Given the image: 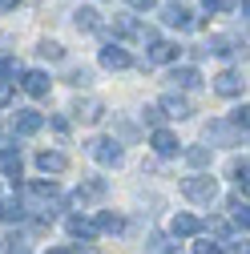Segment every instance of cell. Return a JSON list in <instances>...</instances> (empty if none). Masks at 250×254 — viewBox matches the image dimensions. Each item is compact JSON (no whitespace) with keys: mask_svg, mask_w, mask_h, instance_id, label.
I'll use <instances>...</instances> for the list:
<instances>
[{"mask_svg":"<svg viewBox=\"0 0 250 254\" xmlns=\"http://www.w3.org/2000/svg\"><path fill=\"white\" fill-rule=\"evenodd\" d=\"M182 194L190 198V202H198V206H210V202L218 198V182H214L210 174H198V178H186V182H182Z\"/></svg>","mask_w":250,"mask_h":254,"instance_id":"1","label":"cell"},{"mask_svg":"<svg viewBox=\"0 0 250 254\" xmlns=\"http://www.w3.org/2000/svg\"><path fill=\"white\" fill-rule=\"evenodd\" d=\"M89 153H93V162H97V166H121V162H125L121 141H113V137H97V141H89Z\"/></svg>","mask_w":250,"mask_h":254,"instance_id":"2","label":"cell"},{"mask_svg":"<svg viewBox=\"0 0 250 254\" xmlns=\"http://www.w3.org/2000/svg\"><path fill=\"white\" fill-rule=\"evenodd\" d=\"M238 129H234V125L230 121H210L206 125V141H214V145H238Z\"/></svg>","mask_w":250,"mask_h":254,"instance_id":"3","label":"cell"},{"mask_svg":"<svg viewBox=\"0 0 250 254\" xmlns=\"http://www.w3.org/2000/svg\"><path fill=\"white\" fill-rule=\"evenodd\" d=\"M41 125H45V117H41L37 109H16V113H12V133H24V137H28V133H37Z\"/></svg>","mask_w":250,"mask_h":254,"instance_id":"4","label":"cell"},{"mask_svg":"<svg viewBox=\"0 0 250 254\" xmlns=\"http://www.w3.org/2000/svg\"><path fill=\"white\" fill-rule=\"evenodd\" d=\"M133 65V57L125 53L121 45H105L101 49V69H113V73H121V69H129Z\"/></svg>","mask_w":250,"mask_h":254,"instance_id":"5","label":"cell"},{"mask_svg":"<svg viewBox=\"0 0 250 254\" xmlns=\"http://www.w3.org/2000/svg\"><path fill=\"white\" fill-rule=\"evenodd\" d=\"M20 89L28 93V97H49V73H41V69L20 73Z\"/></svg>","mask_w":250,"mask_h":254,"instance_id":"6","label":"cell"},{"mask_svg":"<svg viewBox=\"0 0 250 254\" xmlns=\"http://www.w3.org/2000/svg\"><path fill=\"white\" fill-rule=\"evenodd\" d=\"M37 170H41V174H65V170H69V157L57 153V149H41V153H37Z\"/></svg>","mask_w":250,"mask_h":254,"instance_id":"7","label":"cell"},{"mask_svg":"<svg viewBox=\"0 0 250 254\" xmlns=\"http://www.w3.org/2000/svg\"><path fill=\"white\" fill-rule=\"evenodd\" d=\"M170 85H174V89H198V85H202V73H198L194 65H182V69L174 65V69H170Z\"/></svg>","mask_w":250,"mask_h":254,"instance_id":"8","label":"cell"},{"mask_svg":"<svg viewBox=\"0 0 250 254\" xmlns=\"http://www.w3.org/2000/svg\"><path fill=\"white\" fill-rule=\"evenodd\" d=\"M162 117H174V121H186V117H190L194 109H190V101H186V97H178V93H170V97H162Z\"/></svg>","mask_w":250,"mask_h":254,"instance_id":"9","label":"cell"},{"mask_svg":"<svg viewBox=\"0 0 250 254\" xmlns=\"http://www.w3.org/2000/svg\"><path fill=\"white\" fill-rule=\"evenodd\" d=\"M65 230L77 238V246H81V242H93V238H97V226H93L89 218H81V214H73V218L65 222Z\"/></svg>","mask_w":250,"mask_h":254,"instance_id":"10","label":"cell"},{"mask_svg":"<svg viewBox=\"0 0 250 254\" xmlns=\"http://www.w3.org/2000/svg\"><path fill=\"white\" fill-rule=\"evenodd\" d=\"M77 121H85V125H97L101 117H105V105L101 101H93V97H85V101H77Z\"/></svg>","mask_w":250,"mask_h":254,"instance_id":"11","label":"cell"},{"mask_svg":"<svg viewBox=\"0 0 250 254\" xmlns=\"http://www.w3.org/2000/svg\"><path fill=\"white\" fill-rule=\"evenodd\" d=\"M162 20H166L170 28H194V24H198L194 12H190V8H182V4H170V8L162 12Z\"/></svg>","mask_w":250,"mask_h":254,"instance_id":"12","label":"cell"},{"mask_svg":"<svg viewBox=\"0 0 250 254\" xmlns=\"http://www.w3.org/2000/svg\"><path fill=\"white\" fill-rule=\"evenodd\" d=\"M149 145H153V149H158L162 157H174V153L182 149V141H178V137H174L170 129H153V137H149Z\"/></svg>","mask_w":250,"mask_h":254,"instance_id":"13","label":"cell"},{"mask_svg":"<svg viewBox=\"0 0 250 254\" xmlns=\"http://www.w3.org/2000/svg\"><path fill=\"white\" fill-rule=\"evenodd\" d=\"M214 93H222V97H242V77L238 73H218L214 77Z\"/></svg>","mask_w":250,"mask_h":254,"instance_id":"14","label":"cell"},{"mask_svg":"<svg viewBox=\"0 0 250 254\" xmlns=\"http://www.w3.org/2000/svg\"><path fill=\"white\" fill-rule=\"evenodd\" d=\"M170 230H174V238H194V234L202 230V222H198L194 214H178V218L170 222Z\"/></svg>","mask_w":250,"mask_h":254,"instance_id":"15","label":"cell"},{"mask_svg":"<svg viewBox=\"0 0 250 254\" xmlns=\"http://www.w3.org/2000/svg\"><path fill=\"white\" fill-rule=\"evenodd\" d=\"M170 61H178V45H170V41L149 45V65H170Z\"/></svg>","mask_w":250,"mask_h":254,"instance_id":"16","label":"cell"},{"mask_svg":"<svg viewBox=\"0 0 250 254\" xmlns=\"http://www.w3.org/2000/svg\"><path fill=\"white\" fill-rule=\"evenodd\" d=\"M73 24L81 28V33H97V28H101L97 8H77V12H73Z\"/></svg>","mask_w":250,"mask_h":254,"instance_id":"17","label":"cell"},{"mask_svg":"<svg viewBox=\"0 0 250 254\" xmlns=\"http://www.w3.org/2000/svg\"><path fill=\"white\" fill-rule=\"evenodd\" d=\"M0 254H28V238L24 234H4V238H0Z\"/></svg>","mask_w":250,"mask_h":254,"instance_id":"18","label":"cell"},{"mask_svg":"<svg viewBox=\"0 0 250 254\" xmlns=\"http://www.w3.org/2000/svg\"><path fill=\"white\" fill-rule=\"evenodd\" d=\"M93 226H97V234H101V230H105V234H121V230H125V222H121L117 214L101 210V214H97V222H93Z\"/></svg>","mask_w":250,"mask_h":254,"instance_id":"19","label":"cell"},{"mask_svg":"<svg viewBox=\"0 0 250 254\" xmlns=\"http://www.w3.org/2000/svg\"><path fill=\"white\" fill-rule=\"evenodd\" d=\"M226 206H230V218H234V226H242V230H246V226H250V210H246V198H238V194H234Z\"/></svg>","mask_w":250,"mask_h":254,"instance_id":"20","label":"cell"},{"mask_svg":"<svg viewBox=\"0 0 250 254\" xmlns=\"http://www.w3.org/2000/svg\"><path fill=\"white\" fill-rule=\"evenodd\" d=\"M28 210H24V202L20 198H8V202H0V218H4V222H20Z\"/></svg>","mask_w":250,"mask_h":254,"instance_id":"21","label":"cell"},{"mask_svg":"<svg viewBox=\"0 0 250 254\" xmlns=\"http://www.w3.org/2000/svg\"><path fill=\"white\" fill-rule=\"evenodd\" d=\"M186 162H190L194 170H206L210 166V145H190L186 149Z\"/></svg>","mask_w":250,"mask_h":254,"instance_id":"22","label":"cell"},{"mask_svg":"<svg viewBox=\"0 0 250 254\" xmlns=\"http://www.w3.org/2000/svg\"><path fill=\"white\" fill-rule=\"evenodd\" d=\"M0 170H4V174H8L12 182H16V178H20V170H24V162H20V153H16V149H8L4 157H0Z\"/></svg>","mask_w":250,"mask_h":254,"instance_id":"23","label":"cell"},{"mask_svg":"<svg viewBox=\"0 0 250 254\" xmlns=\"http://www.w3.org/2000/svg\"><path fill=\"white\" fill-rule=\"evenodd\" d=\"M145 250H149V254H178V242H170V238H162V234H153V238L145 242Z\"/></svg>","mask_w":250,"mask_h":254,"instance_id":"24","label":"cell"},{"mask_svg":"<svg viewBox=\"0 0 250 254\" xmlns=\"http://www.w3.org/2000/svg\"><path fill=\"white\" fill-rule=\"evenodd\" d=\"M214 57H234V41L230 37H210V45H206Z\"/></svg>","mask_w":250,"mask_h":254,"instance_id":"25","label":"cell"},{"mask_svg":"<svg viewBox=\"0 0 250 254\" xmlns=\"http://www.w3.org/2000/svg\"><path fill=\"white\" fill-rule=\"evenodd\" d=\"M101 194H105V182H101V178H89V182L81 186V194H77V202H81V198H101Z\"/></svg>","mask_w":250,"mask_h":254,"instance_id":"26","label":"cell"},{"mask_svg":"<svg viewBox=\"0 0 250 254\" xmlns=\"http://www.w3.org/2000/svg\"><path fill=\"white\" fill-rule=\"evenodd\" d=\"M20 73V65H16V61L12 57H0V85H12V77Z\"/></svg>","mask_w":250,"mask_h":254,"instance_id":"27","label":"cell"},{"mask_svg":"<svg viewBox=\"0 0 250 254\" xmlns=\"http://www.w3.org/2000/svg\"><path fill=\"white\" fill-rule=\"evenodd\" d=\"M45 61H65V49H61L57 41H41V49H37Z\"/></svg>","mask_w":250,"mask_h":254,"instance_id":"28","label":"cell"},{"mask_svg":"<svg viewBox=\"0 0 250 254\" xmlns=\"http://www.w3.org/2000/svg\"><path fill=\"white\" fill-rule=\"evenodd\" d=\"M230 125H234L238 133H246V125H250V109H246V105H238V109L230 113Z\"/></svg>","mask_w":250,"mask_h":254,"instance_id":"29","label":"cell"},{"mask_svg":"<svg viewBox=\"0 0 250 254\" xmlns=\"http://www.w3.org/2000/svg\"><path fill=\"white\" fill-rule=\"evenodd\" d=\"M141 121H149L153 129H162V121H166V117H162V109H158V105H145V109H141Z\"/></svg>","mask_w":250,"mask_h":254,"instance_id":"30","label":"cell"},{"mask_svg":"<svg viewBox=\"0 0 250 254\" xmlns=\"http://www.w3.org/2000/svg\"><path fill=\"white\" fill-rule=\"evenodd\" d=\"M206 12H234V0H202Z\"/></svg>","mask_w":250,"mask_h":254,"instance_id":"31","label":"cell"},{"mask_svg":"<svg viewBox=\"0 0 250 254\" xmlns=\"http://www.w3.org/2000/svg\"><path fill=\"white\" fill-rule=\"evenodd\" d=\"M246 174H250V166H246V157H242V162H234V166H230V178H234V182H238L242 190H246Z\"/></svg>","mask_w":250,"mask_h":254,"instance_id":"32","label":"cell"},{"mask_svg":"<svg viewBox=\"0 0 250 254\" xmlns=\"http://www.w3.org/2000/svg\"><path fill=\"white\" fill-rule=\"evenodd\" d=\"M77 89H85V85H93V69H73V77H69Z\"/></svg>","mask_w":250,"mask_h":254,"instance_id":"33","label":"cell"},{"mask_svg":"<svg viewBox=\"0 0 250 254\" xmlns=\"http://www.w3.org/2000/svg\"><path fill=\"white\" fill-rule=\"evenodd\" d=\"M206 230H210L214 238H226V234H230V230H226V222H222V218H210V222H206Z\"/></svg>","mask_w":250,"mask_h":254,"instance_id":"34","label":"cell"},{"mask_svg":"<svg viewBox=\"0 0 250 254\" xmlns=\"http://www.w3.org/2000/svg\"><path fill=\"white\" fill-rule=\"evenodd\" d=\"M194 254H222V246H218V242H194Z\"/></svg>","mask_w":250,"mask_h":254,"instance_id":"35","label":"cell"},{"mask_svg":"<svg viewBox=\"0 0 250 254\" xmlns=\"http://www.w3.org/2000/svg\"><path fill=\"white\" fill-rule=\"evenodd\" d=\"M125 4L137 8V12H149V8H153V0H125Z\"/></svg>","mask_w":250,"mask_h":254,"instance_id":"36","label":"cell"},{"mask_svg":"<svg viewBox=\"0 0 250 254\" xmlns=\"http://www.w3.org/2000/svg\"><path fill=\"white\" fill-rule=\"evenodd\" d=\"M53 129H57L61 137H65V133H69V121H65V117H53Z\"/></svg>","mask_w":250,"mask_h":254,"instance_id":"37","label":"cell"},{"mask_svg":"<svg viewBox=\"0 0 250 254\" xmlns=\"http://www.w3.org/2000/svg\"><path fill=\"white\" fill-rule=\"evenodd\" d=\"M8 97H12V85H0V105H8Z\"/></svg>","mask_w":250,"mask_h":254,"instance_id":"38","label":"cell"},{"mask_svg":"<svg viewBox=\"0 0 250 254\" xmlns=\"http://www.w3.org/2000/svg\"><path fill=\"white\" fill-rule=\"evenodd\" d=\"M16 4H20V0H0V8H4V12H8V8H16Z\"/></svg>","mask_w":250,"mask_h":254,"instance_id":"39","label":"cell"},{"mask_svg":"<svg viewBox=\"0 0 250 254\" xmlns=\"http://www.w3.org/2000/svg\"><path fill=\"white\" fill-rule=\"evenodd\" d=\"M49 254H73V250H69V246H53Z\"/></svg>","mask_w":250,"mask_h":254,"instance_id":"40","label":"cell"}]
</instances>
